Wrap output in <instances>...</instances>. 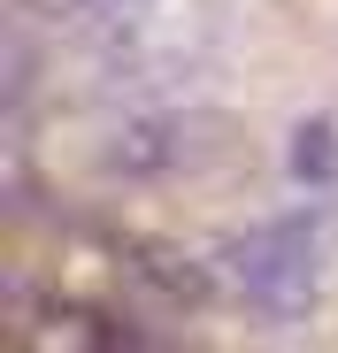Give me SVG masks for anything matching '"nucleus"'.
Segmentation results:
<instances>
[{
  "instance_id": "nucleus-1",
  "label": "nucleus",
  "mask_w": 338,
  "mask_h": 353,
  "mask_svg": "<svg viewBox=\"0 0 338 353\" xmlns=\"http://www.w3.org/2000/svg\"><path fill=\"white\" fill-rule=\"evenodd\" d=\"M308 276H315V239L300 223H269L231 254V284L246 300H261V307H292L308 292Z\"/></svg>"
},
{
  "instance_id": "nucleus-2",
  "label": "nucleus",
  "mask_w": 338,
  "mask_h": 353,
  "mask_svg": "<svg viewBox=\"0 0 338 353\" xmlns=\"http://www.w3.org/2000/svg\"><path fill=\"white\" fill-rule=\"evenodd\" d=\"M23 8H39V16H100V8H116V0H23Z\"/></svg>"
}]
</instances>
